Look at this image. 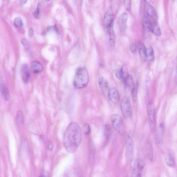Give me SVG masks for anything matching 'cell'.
Listing matches in <instances>:
<instances>
[{"mask_svg": "<svg viewBox=\"0 0 177 177\" xmlns=\"http://www.w3.org/2000/svg\"><path fill=\"white\" fill-rule=\"evenodd\" d=\"M31 69L33 72L35 73H40L43 70V67L39 62L34 61L31 64Z\"/></svg>", "mask_w": 177, "mask_h": 177, "instance_id": "cell-17", "label": "cell"}, {"mask_svg": "<svg viewBox=\"0 0 177 177\" xmlns=\"http://www.w3.org/2000/svg\"><path fill=\"white\" fill-rule=\"evenodd\" d=\"M124 5L127 10L130 11L131 8V1L130 0L125 1L124 2Z\"/></svg>", "mask_w": 177, "mask_h": 177, "instance_id": "cell-30", "label": "cell"}, {"mask_svg": "<svg viewBox=\"0 0 177 177\" xmlns=\"http://www.w3.org/2000/svg\"><path fill=\"white\" fill-rule=\"evenodd\" d=\"M175 81V82L176 83V84H177V63H176V68Z\"/></svg>", "mask_w": 177, "mask_h": 177, "instance_id": "cell-35", "label": "cell"}, {"mask_svg": "<svg viewBox=\"0 0 177 177\" xmlns=\"http://www.w3.org/2000/svg\"><path fill=\"white\" fill-rule=\"evenodd\" d=\"M111 134V128L109 124H106L105 126V139L109 138Z\"/></svg>", "mask_w": 177, "mask_h": 177, "instance_id": "cell-22", "label": "cell"}, {"mask_svg": "<svg viewBox=\"0 0 177 177\" xmlns=\"http://www.w3.org/2000/svg\"><path fill=\"white\" fill-rule=\"evenodd\" d=\"M40 177H49V174L47 172H44L42 175Z\"/></svg>", "mask_w": 177, "mask_h": 177, "instance_id": "cell-33", "label": "cell"}, {"mask_svg": "<svg viewBox=\"0 0 177 177\" xmlns=\"http://www.w3.org/2000/svg\"><path fill=\"white\" fill-rule=\"evenodd\" d=\"M121 109L123 116L125 118H129L132 115V106L129 98L127 96H125L121 100Z\"/></svg>", "mask_w": 177, "mask_h": 177, "instance_id": "cell-3", "label": "cell"}, {"mask_svg": "<svg viewBox=\"0 0 177 177\" xmlns=\"http://www.w3.org/2000/svg\"><path fill=\"white\" fill-rule=\"evenodd\" d=\"M137 46L140 56L142 59L146 60V47L145 45L143 43L139 42Z\"/></svg>", "mask_w": 177, "mask_h": 177, "instance_id": "cell-19", "label": "cell"}, {"mask_svg": "<svg viewBox=\"0 0 177 177\" xmlns=\"http://www.w3.org/2000/svg\"><path fill=\"white\" fill-rule=\"evenodd\" d=\"M14 24L15 26L18 27H21L23 25V20L20 17L16 18L14 20Z\"/></svg>", "mask_w": 177, "mask_h": 177, "instance_id": "cell-25", "label": "cell"}, {"mask_svg": "<svg viewBox=\"0 0 177 177\" xmlns=\"http://www.w3.org/2000/svg\"><path fill=\"white\" fill-rule=\"evenodd\" d=\"M154 58V53L153 48L151 45L146 47V60L149 61H152Z\"/></svg>", "mask_w": 177, "mask_h": 177, "instance_id": "cell-15", "label": "cell"}, {"mask_svg": "<svg viewBox=\"0 0 177 177\" xmlns=\"http://www.w3.org/2000/svg\"><path fill=\"white\" fill-rule=\"evenodd\" d=\"M83 132L85 135H89L91 132L90 126L88 124H86L84 126Z\"/></svg>", "mask_w": 177, "mask_h": 177, "instance_id": "cell-27", "label": "cell"}, {"mask_svg": "<svg viewBox=\"0 0 177 177\" xmlns=\"http://www.w3.org/2000/svg\"><path fill=\"white\" fill-rule=\"evenodd\" d=\"M114 19V13L111 6L108 9L103 18V24L107 29L112 26Z\"/></svg>", "mask_w": 177, "mask_h": 177, "instance_id": "cell-5", "label": "cell"}, {"mask_svg": "<svg viewBox=\"0 0 177 177\" xmlns=\"http://www.w3.org/2000/svg\"><path fill=\"white\" fill-rule=\"evenodd\" d=\"M137 48V47L135 43H132V44H131L130 47L131 52H132L133 53H135V52H136Z\"/></svg>", "mask_w": 177, "mask_h": 177, "instance_id": "cell-31", "label": "cell"}, {"mask_svg": "<svg viewBox=\"0 0 177 177\" xmlns=\"http://www.w3.org/2000/svg\"><path fill=\"white\" fill-rule=\"evenodd\" d=\"M29 35L30 37L33 36L34 34V31L32 29H30L29 30Z\"/></svg>", "mask_w": 177, "mask_h": 177, "instance_id": "cell-32", "label": "cell"}, {"mask_svg": "<svg viewBox=\"0 0 177 177\" xmlns=\"http://www.w3.org/2000/svg\"><path fill=\"white\" fill-rule=\"evenodd\" d=\"M1 91L2 96L5 100L8 101L10 99V93L8 87L5 84L3 78H1Z\"/></svg>", "mask_w": 177, "mask_h": 177, "instance_id": "cell-13", "label": "cell"}, {"mask_svg": "<svg viewBox=\"0 0 177 177\" xmlns=\"http://www.w3.org/2000/svg\"><path fill=\"white\" fill-rule=\"evenodd\" d=\"M128 15L126 13H124L119 16L118 20V24L120 30L125 32L127 28Z\"/></svg>", "mask_w": 177, "mask_h": 177, "instance_id": "cell-6", "label": "cell"}, {"mask_svg": "<svg viewBox=\"0 0 177 177\" xmlns=\"http://www.w3.org/2000/svg\"><path fill=\"white\" fill-rule=\"evenodd\" d=\"M98 82L101 90L104 94H108L109 89L108 84L106 80L102 76L100 75L98 78Z\"/></svg>", "mask_w": 177, "mask_h": 177, "instance_id": "cell-10", "label": "cell"}, {"mask_svg": "<svg viewBox=\"0 0 177 177\" xmlns=\"http://www.w3.org/2000/svg\"><path fill=\"white\" fill-rule=\"evenodd\" d=\"M22 43L25 50H28L29 49L30 47V44L26 39L23 38L22 40Z\"/></svg>", "mask_w": 177, "mask_h": 177, "instance_id": "cell-26", "label": "cell"}, {"mask_svg": "<svg viewBox=\"0 0 177 177\" xmlns=\"http://www.w3.org/2000/svg\"><path fill=\"white\" fill-rule=\"evenodd\" d=\"M150 31L156 36H159L161 35V32L157 20L153 22L151 25Z\"/></svg>", "mask_w": 177, "mask_h": 177, "instance_id": "cell-14", "label": "cell"}, {"mask_svg": "<svg viewBox=\"0 0 177 177\" xmlns=\"http://www.w3.org/2000/svg\"><path fill=\"white\" fill-rule=\"evenodd\" d=\"M26 2H27V1H21V4L22 5H24V4H25V3H26Z\"/></svg>", "mask_w": 177, "mask_h": 177, "instance_id": "cell-36", "label": "cell"}, {"mask_svg": "<svg viewBox=\"0 0 177 177\" xmlns=\"http://www.w3.org/2000/svg\"><path fill=\"white\" fill-rule=\"evenodd\" d=\"M82 132L79 124L71 123L64 132L63 143L64 148L68 152L73 153L77 151L82 140Z\"/></svg>", "mask_w": 177, "mask_h": 177, "instance_id": "cell-1", "label": "cell"}, {"mask_svg": "<svg viewBox=\"0 0 177 177\" xmlns=\"http://www.w3.org/2000/svg\"><path fill=\"white\" fill-rule=\"evenodd\" d=\"M148 113L149 125L151 130L153 132L155 129L156 125L155 111L154 106L151 103L148 105Z\"/></svg>", "mask_w": 177, "mask_h": 177, "instance_id": "cell-4", "label": "cell"}, {"mask_svg": "<svg viewBox=\"0 0 177 177\" xmlns=\"http://www.w3.org/2000/svg\"><path fill=\"white\" fill-rule=\"evenodd\" d=\"M145 2L147 3H151V1H150V0H147V1H145Z\"/></svg>", "mask_w": 177, "mask_h": 177, "instance_id": "cell-37", "label": "cell"}, {"mask_svg": "<svg viewBox=\"0 0 177 177\" xmlns=\"http://www.w3.org/2000/svg\"><path fill=\"white\" fill-rule=\"evenodd\" d=\"M34 15L36 18H38L40 17V6L39 5L38 6L36 10L34 11Z\"/></svg>", "mask_w": 177, "mask_h": 177, "instance_id": "cell-29", "label": "cell"}, {"mask_svg": "<svg viewBox=\"0 0 177 177\" xmlns=\"http://www.w3.org/2000/svg\"><path fill=\"white\" fill-rule=\"evenodd\" d=\"M146 16L153 19L157 20V15L153 7L150 5L147 6L146 8Z\"/></svg>", "mask_w": 177, "mask_h": 177, "instance_id": "cell-16", "label": "cell"}, {"mask_svg": "<svg viewBox=\"0 0 177 177\" xmlns=\"http://www.w3.org/2000/svg\"><path fill=\"white\" fill-rule=\"evenodd\" d=\"M134 142L131 138L127 136L126 139V152L129 157H132L134 152Z\"/></svg>", "mask_w": 177, "mask_h": 177, "instance_id": "cell-9", "label": "cell"}, {"mask_svg": "<svg viewBox=\"0 0 177 177\" xmlns=\"http://www.w3.org/2000/svg\"><path fill=\"white\" fill-rule=\"evenodd\" d=\"M21 75L23 81L25 84H27L29 82L30 77V71L28 66L26 64H24L21 69Z\"/></svg>", "mask_w": 177, "mask_h": 177, "instance_id": "cell-12", "label": "cell"}, {"mask_svg": "<svg viewBox=\"0 0 177 177\" xmlns=\"http://www.w3.org/2000/svg\"><path fill=\"white\" fill-rule=\"evenodd\" d=\"M121 70L123 80H124L129 75L127 66L125 65H124L121 68Z\"/></svg>", "mask_w": 177, "mask_h": 177, "instance_id": "cell-24", "label": "cell"}, {"mask_svg": "<svg viewBox=\"0 0 177 177\" xmlns=\"http://www.w3.org/2000/svg\"><path fill=\"white\" fill-rule=\"evenodd\" d=\"M115 75L117 79L120 80H123L121 70V69L117 70L115 72Z\"/></svg>", "mask_w": 177, "mask_h": 177, "instance_id": "cell-28", "label": "cell"}, {"mask_svg": "<svg viewBox=\"0 0 177 177\" xmlns=\"http://www.w3.org/2000/svg\"><path fill=\"white\" fill-rule=\"evenodd\" d=\"M144 165L143 161L140 160H137L133 170L131 177H142Z\"/></svg>", "mask_w": 177, "mask_h": 177, "instance_id": "cell-8", "label": "cell"}, {"mask_svg": "<svg viewBox=\"0 0 177 177\" xmlns=\"http://www.w3.org/2000/svg\"><path fill=\"white\" fill-rule=\"evenodd\" d=\"M111 122L114 130L120 132L122 128L123 121L121 117L117 114H112L111 117Z\"/></svg>", "mask_w": 177, "mask_h": 177, "instance_id": "cell-7", "label": "cell"}, {"mask_svg": "<svg viewBox=\"0 0 177 177\" xmlns=\"http://www.w3.org/2000/svg\"><path fill=\"white\" fill-rule=\"evenodd\" d=\"M89 81V74L87 69L85 67L78 69L73 81L75 88L79 89L84 88L88 85Z\"/></svg>", "mask_w": 177, "mask_h": 177, "instance_id": "cell-2", "label": "cell"}, {"mask_svg": "<svg viewBox=\"0 0 177 177\" xmlns=\"http://www.w3.org/2000/svg\"><path fill=\"white\" fill-rule=\"evenodd\" d=\"M108 96L110 100L114 104H116L118 103L120 98L118 91L115 88H112L109 89Z\"/></svg>", "mask_w": 177, "mask_h": 177, "instance_id": "cell-11", "label": "cell"}, {"mask_svg": "<svg viewBox=\"0 0 177 177\" xmlns=\"http://www.w3.org/2000/svg\"><path fill=\"white\" fill-rule=\"evenodd\" d=\"M124 81H125L126 89L128 90L131 91V92H132V91L135 85L132 77L129 75L127 78L124 80Z\"/></svg>", "mask_w": 177, "mask_h": 177, "instance_id": "cell-18", "label": "cell"}, {"mask_svg": "<svg viewBox=\"0 0 177 177\" xmlns=\"http://www.w3.org/2000/svg\"><path fill=\"white\" fill-rule=\"evenodd\" d=\"M165 162H166V164L170 167H173L175 166V160L173 155L171 153L167 154L166 158H165Z\"/></svg>", "mask_w": 177, "mask_h": 177, "instance_id": "cell-21", "label": "cell"}, {"mask_svg": "<svg viewBox=\"0 0 177 177\" xmlns=\"http://www.w3.org/2000/svg\"><path fill=\"white\" fill-rule=\"evenodd\" d=\"M53 144L52 143H50L48 145V148L49 150H52L53 149Z\"/></svg>", "mask_w": 177, "mask_h": 177, "instance_id": "cell-34", "label": "cell"}, {"mask_svg": "<svg viewBox=\"0 0 177 177\" xmlns=\"http://www.w3.org/2000/svg\"><path fill=\"white\" fill-rule=\"evenodd\" d=\"M138 86L137 84L135 85L132 91L133 99L134 102H136L137 99L138 88Z\"/></svg>", "mask_w": 177, "mask_h": 177, "instance_id": "cell-23", "label": "cell"}, {"mask_svg": "<svg viewBox=\"0 0 177 177\" xmlns=\"http://www.w3.org/2000/svg\"><path fill=\"white\" fill-rule=\"evenodd\" d=\"M107 29L110 44L111 47H113L115 43V35L113 27L112 26Z\"/></svg>", "mask_w": 177, "mask_h": 177, "instance_id": "cell-20", "label": "cell"}]
</instances>
